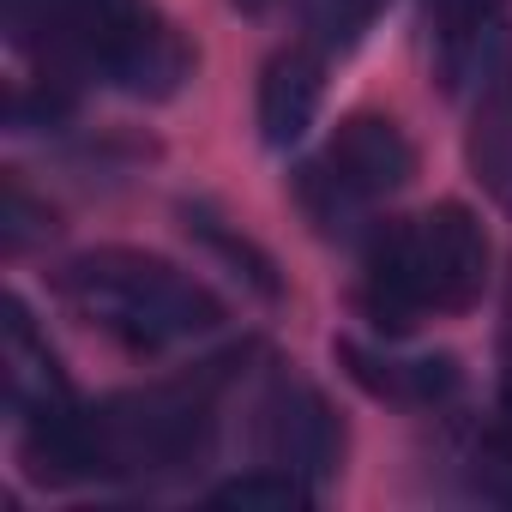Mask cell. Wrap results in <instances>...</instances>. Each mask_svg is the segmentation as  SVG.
Here are the masks:
<instances>
[{"label":"cell","mask_w":512,"mask_h":512,"mask_svg":"<svg viewBox=\"0 0 512 512\" xmlns=\"http://www.w3.org/2000/svg\"><path fill=\"white\" fill-rule=\"evenodd\" d=\"M488 284V235L464 205H434L368 241L362 308L380 332H410L416 314H458Z\"/></svg>","instance_id":"cell-1"},{"label":"cell","mask_w":512,"mask_h":512,"mask_svg":"<svg viewBox=\"0 0 512 512\" xmlns=\"http://www.w3.org/2000/svg\"><path fill=\"white\" fill-rule=\"evenodd\" d=\"M19 37L43 61L103 73L133 97H169L193 67L145 0H19Z\"/></svg>","instance_id":"cell-2"},{"label":"cell","mask_w":512,"mask_h":512,"mask_svg":"<svg viewBox=\"0 0 512 512\" xmlns=\"http://www.w3.org/2000/svg\"><path fill=\"white\" fill-rule=\"evenodd\" d=\"M55 290L73 314H85L127 350H163V344L223 326V302L199 278L175 272L157 253H133V247L79 253V260L61 266Z\"/></svg>","instance_id":"cell-3"},{"label":"cell","mask_w":512,"mask_h":512,"mask_svg":"<svg viewBox=\"0 0 512 512\" xmlns=\"http://www.w3.org/2000/svg\"><path fill=\"white\" fill-rule=\"evenodd\" d=\"M97 476H151L193 464L211 440V380H169L145 392H121L91 410Z\"/></svg>","instance_id":"cell-4"},{"label":"cell","mask_w":512,"mask_h":512,"mask_svg":"<svg viewBox=\"0 0 512 512\" xmlns=\"http://www.w3.org/2000/svg\"><path fill=\"white\" fill-rule=\"evenodd\" d=\"M260 452L266 464L278 470H296L308 482H326L338 470V452H344V428L332 416V404L302 386V380H284L272 386V398L260 404Z\"/></svg>","instance_id":"cell-5"},{"label":"cell","mask_w":512,"mask_h":512,"mask_svg":"<svg viewBox=\"0 0 512 512\" xmlns=\"http://www.w3.org/2000/svg\"><path fill=\"white\" fill-rule=\"evenodd\" d=\"M422 19H428V37L440 49V73L452 85L476 79L494 85L512 73V43L500 31V0H422Z\"/></svg>","instance_id":"cell-6"},{"label":"cell","mask_w":512,"mask_h":512,"mask_svg":"<svg viewBox=\"0 0 512 512\" xmlns=\"http://www.w3.org/2000/svg\"><path fill=\"white\" fill-rule=\"evenodd\" d=\"M320 163H326V175H332L344 193H356L362 205L398 193V187L416 175V151H410L404 127L386 121V115H350V121H338V133H332V145H326Z\"/></svg>","instance_id":"cell-7"},{"label":"cell","mask_w":512,"mask_h":512,"mask_svg":"<svg viewBox=\"0 0 512 512\" xmlns=\"http://www.w3.org/2000/svg\"><path fill=\"white\" fill-rule=\"evenodd\" d=\"M320 91H326V79H320V55H308V49H284V55H272L266 73H260V139L278 145V151L296 145V139L314 127Z\"/></svg>","instance_id":"cell-8"},{"label":"cell","mask_w":512,"mask_h":512,"mask_svg":"<svg viewBox=\"0 0 512 512\" xmlns=\"http://www.w3.org/2000/svg\"><path fill=\"white\" fill-rule=\"evenodd\" d=\"M470 169L476 181L512 211V73L476 91V121H470Z\"/></svg>","instance_id":"cell-9"},{"label":"cell","mask_w":512,"mask_h":512,"mask_svg":"<svg viewBox=\"0 0 512 512\" xmlns=\"http://www.w3.org/2000/svg\"><path fill=\"white\" fill-rule=\"evenodd\" d=\"M344 362H350V374L368 386V392H380V398H446V392H458V362L452 356H422V362H374L368 350H356V344H344Z\"/></svg>","instance_id":"cell-10"},{"label":"cell","mask_w":512,"mask_h":512,"mask_svg":"<svg viewBox=\"0 0 512 512\" xmlns=\"http://www.w3.org/2000/svg\"><path fill=\"white\" fill-rule=\"evenodd\" d=\"M181 223H187V235H193V241H205V247L217 253V260H229V272H235L241 284H253L260 296H278V266H272V260H266V253L253 247L247 235H235L211 205H181Z\"/></svg>","instance_id":"cell-11"},{"label":"cell","mask_w":512,"mask_h":512,"mask_svg":"<svg viewBox=\"0 0 512 512\" xmlns=\"http://www.w3.org/2000/svg\"><path fill=\"white\" fill-rule=\"evenodd\" d=\"M392 0H302V25H308V43L320 55H350Z\"/></svg>","instance_id":"cell-12"},{"label":"cell","mask_w":512,"mask_h":512,"mask_svg":"<svg viewBox=\"0 0 512 512\" xmlns=\"http://www.w3.org/2000/svg\"><path fill=\"white\" fill-rule=\"evenodd\" d=\"M308 500H314L308 476L278 470V464L247 470V476H235V482L211 488V506H241V512H296V506H308Z\"/></svg>","instance_id":"cell-13"},{"label":"cell","mask_w":512,"mask_h":512,"mask_svg":"<svg viewBox=\"0 0 512 512\" xmlns=\"http://www.w3.org/2000/svg\"><path fill=\"white\" fill-rule=\"evenodd\" d=\"M296 193H302V205H308V217L326 229V235H350V223H356V211H362V199L356 193H344L332 175H326V163H308L302 175H296Z\"/></svg>","instance_id":"cell-14"},{"label":"cell","mask_w":512,"mask_h":512,"mask_svg":"<svg viewBox=\"0 0 512 512\" xmlns=\"http://www.w3.org/2000/svg\"><path fill=\"white\" fill-rule=\"evenodd\" d=\"M67 109H73L67 91H31V97L19 91V97H13V127H49V121H61Z\"/></svg>","instance_id":"cell-15"},{"label":"cell","mask_w":512,"mask_h":512,"mask_svg":"<svg viewBox=\"0 0 512 512\" xmlns=\"http://www.w3.org/2000/svg\"><path fill=\"white\" fill-rule=\"evenodd\" d=\"M229 7H241V13H266L272 0H229Z\"/></svg>","instance_id":"cell-16"}]
</instances>
